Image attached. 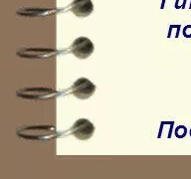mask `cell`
I'll use <instances>...</instances> for the list:
<instances>
[{"label":"cell","instance_id":"obj_7","mask_svg":"<svg viewBox=\"0 0 191 179\" xmlns=\"http://www.w3.org/2000/svg\"><path fill=\"white\" fill-rule=\"evenodd\" d=\"M69 8L77 17H88L94 11V5L91 0H73Z\"/></svg>","mask_w":191,"mask_h":179},{"label":"cell","instance_id":"obj_6","mask_svg":"<svg viewBox=\"0 0 191 179\" xmlns=\"http://www.w3.org/2000/svg\"><path fill=\"white\" fill-rule=\"evenodd\" d=\"M58 54V50L46 48H22L17 52L18 56L28 59H49Z\"/></svg>","mask_w":191,"mask_h":179},{"label":"cell","instance_id":"obj_5","mask_svg":"<svg viewBox=\"0 0 191 179\" xmlns=\"http://www.w3.org/2000/svg\"><path fill=\"white\" fill-rule=\"evenodd\" d=\"M96 86L87 78H80L76 80L71 87V93L79 99H87L91 97L96 91Z\"/></svg>","mask_w":191,"mask_h":179},{"label":"cell","instance_id":"obj_4","mask_svg":"<svg viewBox=\"0 0 191 179\" xmlns=\"http://www.w3.org/2000/svg\"><path fill=\"white\" fill-rule=\"evenodd\" d=\"M96 128L91 120L87 118H79L72 125L70 132L79 140H87L93 136Z\"/></svg>","mask_w":191,"mask_h":179},{"label":"cell","instance_id":"obj_1","mask_svg":"<svg viewBox=\"0 0 191 179\" xmlns=\"http://www.w3.org/2000/svg\"><path fill=\"white\" fill-rule=\"evenodd\" d=\"M16 133L26 140H52L60 136V132L53 125H23L18 127Z\"/></svg>","mask_w":191,"mask_h":179},{"label":"cell","instance_id":"obj_8","mask_svg":"<svg viewBox=\"0 0 191 179\" xmlns=\"http://www.w3.org/2000/svg\"><path fill=\"white\" fill-rule=\"evenodd\" d=\"M54 10H34V9H23L20 10L18 13L22 14V15L26 16H41V15H49V14H53Z\"/></svg>","mask_w":191,"mask_h":179},{"label":"cell","instance_id":"obj_2","mask_svg":"<svg viewBox=\"0 0 191 179\" xmlns=\"http://www.w3.org/2000/svg\"><path fill=\"white\" fill-rule=\"evenodd\" d=\"M94 50L95 47L93 42L87 37H79L75 39L69 48L70 53H72L76 58L80 60L89 58L93 54Z\"/></svg>","mask_w":191,"mask_h":179},{"label":"cell","instance_id":"obj_3","mask_svg":"<svg viewBox=\"0 0 191 179\" xmlns=\"http://www.w3.org/2000/svg\"><path fill=\"white\" fill-rule=\"evenodd\" d=\"M59 95V91L50 88H25L17 91V95L28 99H48Z\"/></svg>","mask_w":191,"mask_h":179}]
</instances>
